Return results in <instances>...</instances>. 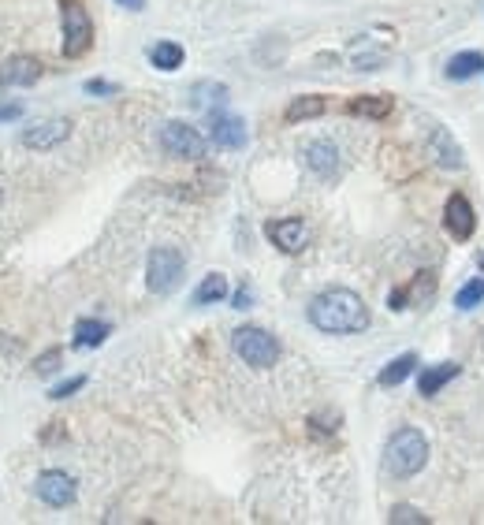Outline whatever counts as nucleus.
Returning <instances> with one entry per match:
<instances>
[{
    "mask_svg": "<svg viewBox=\"0 0 484 525\" xmlns=\"http://www.w3.org/2000/svg\"><path fill=\"white\" fill-rule=\"evenodd\" d=\"M310 324L324 336H358L369 328V306L358 291L350 287H328L321 291L310 310H305Z\"/></svg>",
    "mask_w": 484,
    "mask_h": 525,
    "instance_id": "obj_1",
    "label": "nucleus"
},
{
    "mask_svg": "<svg viewBox=\"0 0 484 525\" xmlns=\"http://www.w3.org/2000/svg\"><path fill=\"white\" fill-rule=\"evenodd\" d=\"M428 466V440L421 429L406 424V429L392 433L384 443V469L392 477L406 481V477H418V473Z\"/></svg>",
    "mask_w": 484,
    "mask_h": 525,
    "instance_id": "obj_2",
    "label": "nucleus"
},
{
    "mask_svg": "<svg viewBox=\"0 0 484 525\" xmlns=\"http://www.w3.org/2000/svg\"><path fill=\"white\" fill-rule=\"evenodd\" d=\"M232 350L253 369H272L279 362V339L268 328H258V324H242V328L232 332Z\"/></svg>",
    "mask_w": 484,
    "mask_h": 525,
    "instance_id": "obj_3",
    "label": "nucleus"
},
{
    "mask_svg": "<svg viewBox=\"0 0 484 525\" xmlns=\"http://www.w3.org/2000/svg\"><path fill=\"white\" fill-rule=\"evenodd\" d=\"M60 27H64V45L60 53L67 60H79L93 45V19L83 8V0H60Z\"/></svg>",
    "mask_w": 484,
    "mask_h": 525,
    "instance_id": "obj_4",
    "label": "nucleus"
},
{
    "mask_svg": "<svg viewBox=\"0 0 484 525\" xmlns=\"http://www.w3.org/2000/svg\"><path fill=\"white\" fill-rule=\"evenodd\" d=\"M183 272H187V261L175 246H157L149 249V261H145V287L153 294H172L175 287L183 284Z\"/></svg>",
    "mask_w": 484,
    "mask_h": 525,
    "instance_id": "obj_5",
    "label": "nucleus"
},
{
    "mask_svg": "<svg viewBox=\"0 0 484 525\" xmlns=\"http://www.w3.org/2000/svg\"><path fill=\"white\" fill-rule=\"evenodd\" d=\"M161 149L175 161H201L206 157V149H209V142L198 127H190V123L172 119V123L161 127Z\"/></svg>",
    "mask_w": 484,
    "mask_h": 525,
    "instance_id": "obj_6",
    "label": "nucleus"
},
{
    "mask_svg": "<svg viewBox=\"0 0 484 525\" xmlns=\"http://www.w3.org/2000/svg\"><path fill=\"white\" fill-rule=\"evenodd\" d=\"M265 235L268 242L279 249V254H302L305 246H310V223H305L302 216H284V220H268L265 223Z\"/></svg>",
    "mask_w": 484,
    "mask_h": 525,
    "instance_id": "obj_7",
    "label": "nucleus"
},
{
    "mask_svg": "<svg viewBox=\"0 0 484 525\" xmlns=\"http://www.w3.org/2000/svg\"><path fill=\"white\" fill-rule=\"evenodd\" d=\"M388 302H392V310H395V313H399V310H406V306H410V310H428L432 302H436V276H432L428 268H421L418 276H414L410 284H406V287L392 291Z\"/></svg>",
    "mask_w": 484,
    "mask_h": 525,
    "instance_id": "obj_8",
    "label": "nucleus"
},
{
    "mask_svg": "<svg viewBox=\"0 0 484 525\" xmlns=\"http://www.w3.org/2000/svg\"><path fill=\"white\" fill-rule=\"evenodd\" d=\"M34 492L48 507H71L75 495H79V485H75V477L64 473V469H45L41 477L34 481Z\"/></svg>",
    "mask_w": 484,
    "mask_h": 525,
    "instance_id": "obj_9",
    "label": "nucleus"
},
{
    "mask_svg": "<svg viewBox=\"0 0 484 525\" xmlns=\"http://www.w3.org/2000/svg\"><path fill=\"white\" fill-rule=\"evenodd\" d=\"M444 228L454 242H470L473 232H477V213L470 206V197L466 194H451L447 197V206H444Z\"/></svg>",
    "mask_w": 484,
    "mask_h": 525,
    "instance_id": "obj_10",
    "label": "nucleus"
},
{
    "mask_svg": "<svg viewBox=\"0 0 484 525\" xmlns=\"http://www.w3.org/2000/svg\"><path fill=\"white\" fill-rule=\"evenodd\" d=\"M428 157L436 161L444 171H462L466 168L462 145L454 142V135L444 127V123H432V127H428Z\"/></svg>",
    "mask_w": 484,
    "mask_h": 525,
    "instance_id": "obj_11",
    "label": "nucleus"
},
{
    "mask_svg": "<svg viewBox=\"0 0 484 525\" xmlns=\"http://www.w3.org/2000/svg\"><path fill=\"white\" fill-rule=\"evenodd\" d=\"M41 60L38 57H12L4 60V67H0V90H22V86H34L41 79Z\"/></svg>",
    "mask_w": 484,
    "mask_h": 525,
    "instance_id": "obj_12",
    "label": "nucleus"
},
{
    "mask_svg": "<svg viewBox=\"0 0 484 525\" xmlns=\"http://www.w3.org/2000/svg\"><path fill=\"white\" fill-rule=\"evenodd\" d=\"M302 157H305V168H310L317 179H336L339 175V149L336 142H328V138H317L302 149Z\"/></svg>",
    "mask_w": 484,
    "mask_h": 525,
    "instance_id": "obj_13",
    "label": "nucleus"
},
{
    "mask_svg": "<svg viewBox=\"0 0 484 525\" xmlns=\"http://www.w3.org/2000/svg\"><path fill=\"white\" fill-rule=\"evenodd\" d=\"M67 138H71V119H64V116L34 123V127L22 131V145L27 149H53V145H60Z\"/></svg>",
    "mask_w": 484,
    "mask_h": 525,
    "instance_id": "obj_14",
    "label": "nucleus"
},
{
    "mask_svg": "<svg viewBox=\"0 0 484 525\" xmlns=\"http://www.w3.org/2000/svg\"><path fill=\"white\" fill-rule=\"evenodd\" d=\"M209 138H213L216 149H242L246 138H250V131H246V123H242L239 116H224V112H216L213 123H209Z\"/></svg>",
    "mask_w": 484,
    "mask_h": 525,
    "instance_id": "obj_15",
    "label": "nucleus"
},
{
    "mask_svg": "<svg viewBox=\"0 0 484 525\" xmlns=\"http://www.w3.org/2000/svg\"><path fill=\"white\" fill-rule=\"evenodd\" d=\"M458 372H462V365H458V362H440V365H432V369H425L421 377H418V391H421L425 398H436L451 381H458Z\"/></svg>",
    "mask_w": 484,
    "mask_h": 525,
    "instance_id": "obj_16",
    "label": "nucleus"
},
{
    "mask_svg": "<svg viewBox=\"0 0 484 525\" xmlns=\"http://www.w3.org/2000/svg\"><path fill=\"white\" fill-rule=\"evenodd\" d=\"M109 332H112V324H105V320H93V317H83L79 324H75V339H71V346H79V350H93V346H101L109 339Z\"/></svg>",
    "mask_w": 484,
    "mask_h": 525,
    "instance_id": "obj_17",
    "label": "nucleus"
},
{
    "mask_svg": "<svg viewBox=\"0 0 484 525\" xmlns=\"http://www.w3.org/2000/svg\"><path fill=\"white\" fill-rule=\"evenodd\" d=\"M418 369V354L410 350V354H399V358H392L384 369H380V377H376V384L380 388H399V384H406V377Z\"/></svg>",
    "mask_w": 484,
    "mask_h": 525,
    "instance_id": "obj_18",
    "label": "nucleus"
},
{
    "mask_svg": "<svg viewBox=\"0 0 484 525\" xmlns=\"http://www.w3.org/2000/svg\"><path fill=\"white\" fill-rule=\"evenodd\" d=\"M350 116H362V119H384L392 112V97L388 93H365V97H354L347 105Z\"/></svg>",
    "mask_w": 484,
    "mask_h": 525,
    "instance_id": "obj_19",
    "label": "nucleus"
},
{
    "mask_svg": "<svg viewBox=\"0 0 484 525\" xmlns=\"http://www.w3.org/2000/svg\"><path fill=\"white\" fill-rule=\"evenodd\" d=\"M227 294H232L227 276H224V272H209V276L201 280L198 291H194V306H216V302H224Z\"/></svg>",
    "mask_w": 484,
    "mask_h": 525,
    "instance_id": "obj_20",
    "label": "nucleus"
},
{
    "mask_svg": "<svg viewBox=\"0 0 484 525\" xmlns=\"http://www.w3.org/2000/svg\"><path fill=\"white\" fill-rule=\"evenodd\" d=\"M227 101V86H220V83H198L194 90H190V105L198 109V112H213L216 116V109Z\"/></svg>",
    "mask_w": 484,
    "mask_h": 525,
    "instance_id": "obj_21",
    "label": "nucleus"
},
{
    "mask_svg": "<svg viewBox=\"0 0 484 525\" xmlns=\"http://www.w3.org/2000/svg\"><path fill=\"white\" fill-rule=\"evenodd\" d=\"M183 60H187V53H183V45H175V41H157L149 48V64L157 71H180Z\"/></svg>",
    "mask_w": 484,
    "mask_h": 525,
    "instance_id": "obj_22",
    "label": "nucleus"
},
{
    "mask_svg": "<svg viewBox=\"0 0 484 525\" xmlns=\"http://www.w3.org/2000/svg\"><path fill=\"white\" fill-rule=\"evenodd\" d=\"M444 71H447V79H451V83L473 79V74H480V71H484V57H480V53H473V48H470V53H458V57H451Z\"/></svg>",
    "mask_w": 484,
    "mask_h": 525,
    "instance_id": "obj_23",
    "label": "nucleus"
},
{
    "mask_svg": "<svg viewBox=\"0 0 484 525\" xmlns=\"http://www.w3.org/2000/svg\"><path fill=\"white\" fill-rule=\"evenodd\" d=\"M321 112H324V97H317V93H302V97H295V101L287 105L284 119H287V123H305V119H317Z\"/></svg>",
    "mask_w": 484,
    "mask_h": 525,
    "instance_id": "obj_24",
    "label": "nucleus"
},
{
    "mask_svg": "<svg viewBox=\"0 0 484 525\" xmlns=\"http://www.w3.org/2000/svg\"><path fill=\"white\" fill-rule=\"evenodd\" d=\"M480 302H484V280H470L466 287H458V294H454V306L458 310H473Z\"/></svg>",
    "mask_w": 484,
    "mask_h": 525,
    "instance_id": "obj_25",
    "label": "nucleus"
},
{
    "mask_svg": "<svg viewBox=\"0 0 484 525\" xmlns=\"http://www.w3.org/2000/svg\"><path fill=\"white\" fill-rule=\"evenodd\" d=\"M388 521H392V525H402V521H410V525H428V518H425L418 507H410V503H395L392 514H388Z\"/></svg>",
    "mask_w": 484,
    "mask_h": 525,
    "instance_id": "obj_26",
    "label": "nucleus"
},
{
    "mask_svg": "<svg viewBox=\"0 0 484 525\" xmlns=\"http://www.w3.org/2000/svg\"><path fill=\"white\" fill-rule=\"evenodd\" d=\"M86 388V377L79 372V377H67V381H60L53 391H48V398H71L75 391H83Z\"/></svg>",
    "mask_w": 484,
    "mask_h": 525,
    "instance_id": "obj_27",
    "label": "nucleus"
},
{
    "mask_svg": "<svg viewBox=\"0 0 484 525\" xmlns=\"http://www.w3.org/2000/svg\"><path fill=\"white\" fill-rule=\"evenodd\" d=\"M60 358H64V350L53 346V350H45V354L34 362V369L41 372V377H48V372H57V369H60Z\"/></svg>",
    "mask_w": 484,
    "mask_h": 525,
    "instance_id": "obj_28",
    "label": "nucleus"
},
{
    "mask_svg": "<svg viewBox=\"0 0 484 525\" xmlns=\"http://www.w3.org/2000/svg\"><path fill=\"white\" fill-rule=\"evenodd\" d=\"M86 93H90V97H112V93H119V86L109 83V79H90V83H86Z\"/></svg>",
    "mask_w": 484,
    "mask_h": 525,
    "instance_id": "obj_29",
    "label": "nucleus"
},
{
    "mask_svg": "<svg viewBox=\"0 0 484 525\" xmlns=\"http://www.w3.org/2000/svg\"><path fill=\"white\" fill-rule=\"evenodd\" d=\"M19 116H22V101H4L0 105V123H12Z\"/></svg>",
    "mask_w": 484,
    "mask_h": 525,
    "instance_id": "obj_30",
    "label": "nucleus"
},
{
    "mask_svg": "<svg viewBox=\"0 0 484 525\" xmlns=\"http://www.w3.org/2000/svg\"><path fill=\"white\" fill-rule=\"evenodd\" d=\"M232 306H235V310H250V306H253V294H250V287H239V291L232 294Z\"/></svg>",
    "mask_w": 484,
    "mask_h": 525,
    "instance_id": "obj_31",
    "label": "nucleus"
},
{
    "mask_svg": "<svg viewBox=\"0 0 484 525\" xmlns=\"http://www.w3.org/2000/svg\"><path fill=\"white\" fill-rule=\"evenodd\" d=\"M123 12H145V0H116Z\"/></svg>",
    "mask_w": 484,
    "mask_h": 525,
    "instance_id": "obj_32",
    "label": "nucleus"
},
{
    "mask_svg": "<svg viewBox=\"0 0 484 525\" xmlns=\"http://www.w3.org/2000/svg\"><path fill=\"white\" fill-rule=\"evenodd\" d=\"M477 261H480V268H484V254H480V258H477Z\"/></svg>",
    "mask_w": 484,
    "mask_h": 525,
    "instance_id": "obj_33",
    "label": "nucleus"
}]
</instances>
